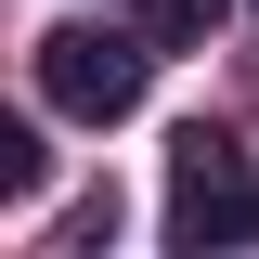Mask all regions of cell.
<instances>
[{"label": "cell", "mask_w": 259, "mask_h": 259, "mask_svg": "<svg viewBox=\"0 0 259 259\" xmlns=\"http://www.w3.org/2000/svg\"><path fill=\"white\" fill-rule=\"evenodd\" d=\"M39 182H52V156H39V130H0V207H26Z\"/></svg>", "instance_id": "4"}, {"label": "cell", "mask_w": 259, "mask_h": 259, "mask_svg": "<svg viewBox=\"0 0 259 259\" xmlns=\"http://www.w3.org/2000/svg\"><path fill=\"white\" fill-rule=\"evenodd\" d=\"M233 0H143V26H156V52H194V39L221 26Z\"/></svg>", "instance_id": "3"}, {"label": "cell", "mask_w": 259, "mask_h": 259, "mask_svg": "<svg viewBox=\"0 0 259 259\" xmlns=\"http://www.w3.org/2000/svg\"><path fill=\"white\" fill-rule=\"evenodd\" d=\"M156 78V26H52L39 39V104L65 117H130Z\"/></svg>", "instance_id": "2"}, {"label": "cell", "mask_w": 259, "mask_h": 259, "mask_svg": "<svg viewBox=\"0 0 259 259\" xmlns=\"http://www.w3.org/2000/svg\"><path fill=\"white\" fill-rule=\"evenodd\" d=\"M168 246L207 259V246H259V182L221 130H182L168 143Z\"/></svg>", "instance_id": "1"}]
</instances>
